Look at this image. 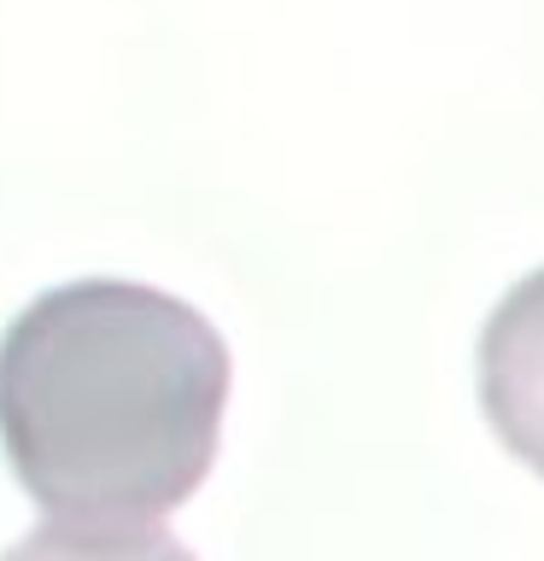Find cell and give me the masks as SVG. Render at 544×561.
<instances>
[{
    "instance_id": "6da1fadb",
    "label": "cell",
    "mask_w": 544,
    "mask_h": 561,
    "mask_svg": "<svg viewBox=\"0 0 544 561\" xmlns=\"http://www.w3.org/2000/svg\"><path fill=\"white\" fill-rule=\"evenodd\" d=\"M228 403V345L140 280H70L0 340V445L65 515H158L200 491Z\"/></svg>"
},
{
    "instance_id": "7a4b0ae2",
    "label": "cell",
    "mask_w": 544,
    "mask_h": 561,
    "mask_svg": "<svg viewBox=\"0 0 544 561\" xmlns=\"http://www.w3.org/2000/svg\"><path fill=\"white\" fill-rule=\"evenodd\" d=\"M480 403L491 433L544 473V270L503 293L480 328Z\"/></svg>"
},
{
    "instance_id": "3957f363",
    "label": "cell",
    "mask_w": 544,
    "mask_h": 561,
    "mask_svg": "<svg viewBox=\"0 0 544 561\" xmlns=\"http://www.w3.org/2000/svg\"><path fill=\"white\" fill-rule=\"evenodd\" d=\"M0 561H193L182 538L129 515H53Z\"/></svg>"
}]
</instances>
